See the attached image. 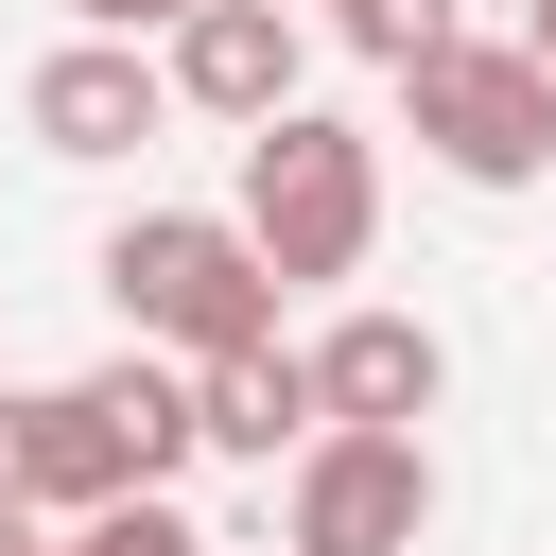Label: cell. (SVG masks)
I'll list each match as a JSON object with an SVG mask.
<instances>
[{
    "label": "cell",
    "instance_id": "9",
    "mask_svg": "<svg viewBox=\"0 0 556 556\" xmlns=\"http://www.w3.org/2000/svg\"><path fill=\"white\" fill-rule=\"evenodd\" d=\"M191 400H208V452H243V469H278V452H313V434H330L313 348H226V365H191Z\"/></svg>",
    "mask_w": 556,
    "mask_h": 556
},
{
    "label": "cell",
    "instance_id": "11",
    "mask_svg": "<svg viewBox=\"0 0 556 556\" xmlns=\"http://www.w3.org/2000/svg\"><path fill=\"white\" fill-rule=\"evenodd\" d=\"M330 35H348V52H382V70H417V52H452L469 17H452V0H330Z\"/></svg>",
    "mask_w": 556,
    "mask_h": 556
},
{
    "label": "cell",
    "instance_id": "4",
    "mask_svg": "<svg viewBox=\"0 0 556 556\" xmlns=\"http://www.w3.org/2000/svg\"><path fill=\"white\" fill-rule=\"evenodd\" d=\"M417 539H434V452L417 434H313L295 452L278 556H417Z\"/></svg>",
    "mask_w": 556,
    "mask_h": 556
},
{
    "label": "cell",
    "instance_id": "13",
    "mask_svg": "<svg viewBox=\"0 0 556 556\" xmlns=\"http://www.w3.org/2000/svg\"><path fill=\"white\" fill-rule=\"evenodd\" d=\"M35 486V417H17V382H0V504Z\"/></svg>",
    "mask_w": 556,
    "mask_h": 556
},
{
    "label": "cell",
    "instance_id": "8",
    "mask_svg": "<svg viewBox=\"0 0 556 556\" xmlns=\"http://www.w3.org/2000/svg\"><path fill=\"white\" fill-rule=\"evenodd\" d=\"M17 417H35V486H17V504H35V521H104V504H139V486H156V469H139V434H122V400H104V382H35V400H17Z\"/></svg>",
    "mask_w": 556,
    "mask_h": 556
},
{
    "label": "cell",
    "instance_id": "12",
    "mask_svg": "<svg viewBox=\"0 0 556 556\" xmlns=\"http://www.w3.org/2000/svg\"><path fill=\"white\" fill-rule=\"evenodd\" d=\"M70 17H87V35H191L208 0H70Z\"/></svg>",
    "mask_w": 556,
    "mask_h": 556
},
{
    "label": "cell",
    "instance_id": "3",
    "mask_svg": "<svg viewBox=\"0 0 556 556\" xmlns=\"http://www.w3.org/2000/svg\"><path fill=\"white\" fill-rule=\"evenodd\" d=\"M400 122H417V156L469 174V191H539V174H556V70H539L521 35L417 52V70H400Z\"/></svg>",
    "mask_w": 556,
    "mask_h": 556
},
{
    "label": "cell",
    "instance_id": "7",
    "mask_svg": "<svg viewBox=\"0 0 556 556\" xmlns=\"http://www.w3.org/2000/svg\"><path fill=\"white\" fill-rule=\"evenodd\" d=\"M313 382H330V434H417L434 382H452V348L417 313H330L313 330Z\"/></svg>",
    "mask_w": 556,
    "mask_h": 556
},
{
    "label": "cell",
    "instance_id": "14",
    "mask_svg": "<svg viewBox=\"0 0 556 556\" xmlns=\"http://www.w3.org/2000/svg\"><path fill=\"white\" fill-rule=\"evenodd\" d=\"M0 556H52V521H35V504H0Z\"/></svg>",
    "mask_w": 556,
    "mask_h": 556
},
{
    "label": "cell",
    "instance_id": "1",
    "mask_svg": "<svg viewBox=\"0 0 556 556\" xmlns=\"http://www.w3.org/2000/svg\"><path fill=\"white\" fill-rule=\"evenodd\" d=\"M278 261L243 243V208H139V226H104V313L139 330V348H174V365H226V348H278Z\"/></svg>",
    "mask_w": 556,
    "mask_h": 556
},
{
    "label": "cell",
    "instance_id": "2",
    "mask_svg": "<svg viewBox=\"0 0 556 556\" xmlns=\"http://www.w3.org/2000/svg\"><path fill=\"white\" fill-rule=\"evenodd\" d=\"M243 243L278 278H365V243H382V139L330 122V104H278L243 139Z\"/></svg>",
    "mask_w": 556,
    "mask_h": 556
},
{
    "label": "cell",
    "instance_id": "15",
    "mask_svg": "<svg viewBox=\"0 0 556 556\" xmlns=\"http://www.w3.org/2000/svg\"><path fill=\"white\" fill-rule=\"evenodd\" d=\"M521 52H539V70H556V0H521Z\"/></svg>",
    "mask_w": 556,
    "mask_h": 556
},
{
    "label": "cell",
    "instance_id": "10",
    "mask_svg": "<svg viewBox=\"0 0 556 556\" xmlns=\"http://www.w3.org/2000/svg\"><path fill=\"white\" fill-rule=\"evenodd\" d=\"M52 556H208V521H191L174 486H139V504H104V521H52Z\"/></svg>",
    "mask_w": 556,
    "mask_h": 556
},
{
    "label": "cell",
    "instance_id": "6",
    "mask_svg": "<svg viewBox=\"0 0 556 556\" xmlns=\"http://www.w3.org/2000/svg\"><path fill=\"white\" fill-rule=\"evenodd\" d=\"M295 52H313V35H295V0H208V17L174 35V104L261 139V122L295 104Z\"/></svg>",
    "mask_w": 556,
    "mask_h": 556
},
{
    "label": "cell",
    "instance_id": "5",
    "mask_svg": "<svg viewBox=\"0 0 556 556\" xmlns=\"http://www.w3.org/2000/svg\"><path fill=\"white\" fill-rule=\"evenodd\" d=\"M17 122H35V156H139V139L174 122V52H139V35H70V52H35Z\"/></svg>",
    "mask_w": 556,
    "mask_h": 556
}]
</instances>
